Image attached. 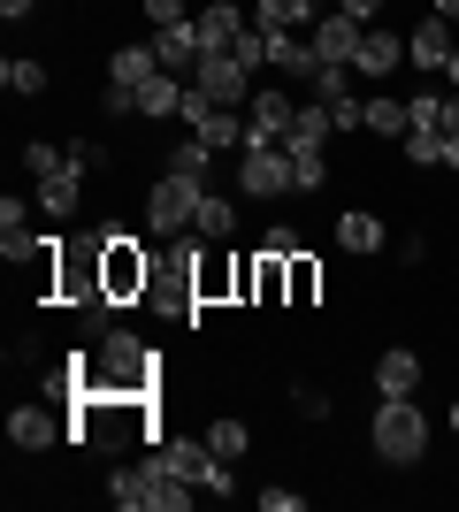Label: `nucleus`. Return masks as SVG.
I'll use <instances>...</instances> for the list:
<instances>
[{"instance_id": "29", "label": "nucleus", "mask_w": 459, "mask_h": 512, "mask_svg": "<svg viewBox=\"0 0 459 512\" xmlns=\"http://www.w3.org/2000/svg\"><path fill=\"white\" fill-rule=\"evenodd\" d=\"M398 146H406V161H414V169H437V161H444V130H406Z\"/></svg>"}, {"instance_id": "11", "label": "nucleus", "mask_w": 459, "mask_h": 512, "mask_svg": "<svg viewBox=\"0 0 459 512\" xmlns=\"http://www.w3.org/2000/svg\"><path fill=\"white\" fill-rule=\"evenodd\" d=\"M452 46H459V31H452L444 16H437V8H429V16H421L414 31H406V69H437V77H444V62H452Z\"/></svg>"}, {"instance_id": "27", "label": "nucleus", "mask_w": 459, "mask_h": 512, "mask_svg": "<svg viewBox=\"0 0 459 512\" xmlns=\"http://www.w3.org/2000/svg\"><path fill=\"white\" fill-rule=\"evenodd\" d=\"M368 130H375V138H406V130H414V123H406V100L368 92Z\"/></svg>"}, {"instance_id": "40", "label": "nucleus", "mask_w": 459, "mask_h": 512, "mask_svg": "<svg viewBox=\"0 0 459 512\" xmlns=\"http://www.w3.org/2000/svg\"><path fill=\"white\" fill-rule=\"evenodd\" d=\"M146 23H153V31H169V23H184V0H146Z\"/></svg>"}, {"instance_id": "42", "label": "nucleus", "mask_w": 459, "mask_h": 512, "mask_svg": "<svg viewBox=\"0 0 459 512\" xmlns=\"http://www.w3.org/2000/svg\"><path fill=\"white\" fill-rule=\"evenodd\" d=\"M337 8H345V16H360V23H375V16H383V0H337Z\"/></svg>"}, {"instance_id": "34", "label": "nucleus", "mask_w": 459, "mask_h": 512, "mask_svg": "<svg viewBox=\"0 0 459 512\" xmlns=\"http://www.w3.org/2000/svg\"><path fill=\"white\" fill-rule=\"evenodd\" d=\"M108 497H115L123 512H138V467H115V474H108Z\"/></svg>"}, {"instance_id": "25", "label": "nucleus", "mask_w": 459, "mask_h": 512, "mask_svg": "<svg viewBox=\"0 0 459 512\" xmlns=\"http://www.w3.org/2000/svg\"><path fill=\"white\" fill-rule=\"evenodd\" d=\"M284 276H291V306H314V299H322V260L306 253V245L284 260Z\"/></svg>"}, {"instance_id": "28", "label": "nucleus", "mask_w": 459, "mask_h": 512, "mask_svg": "<svg viewBox=\"0 0 459 512\" xmlns=\"http://www.w3.org/2000/svg\"><path fill=\"white\" fill-rule=\"evenodd\" d=\"M207 169H215V146H207V138H184V146L169 153V176H192V184H207Z\"/></svg>"}, {"instance_id": "7", "label": "nucleus", "mask_w": 459, "mask_h": 512, "mask_svg": "<svg viewBox=\"0 0 459 512\" xmlns=\"http://www.w3.org/2000/svg\"><path fill=\"white\" fill-rule=\"evenodd\" d=\"M192 85L207 92L215 107H238V100H253V69L222 46V54H199V69H192Z\"/></svg>"}, {"instance_id": "17", "label": "nucleus", "mask_w": 459, "mask_h": 512, "mask_svg": "<svg viewBox=\"0 0 459 512\" xmlns=\"http://www.w3.org/2000/svg\"><path fill=\"white\" fill-rule=\"evenodd\" d=\"M77 192H85V161L69 153L54 176H39V214H69V207H77Z\"/></svg>"}, {"instance_id": "20", "label": "nucleus", "mask_w": 459, "mask_h": 512, "mask_svg": "<svg viewBox=\"0 0 459 512\" xmlns=\"http://www.w3.org/2000/svg\"><path fill=\"white\" fill-rule=\"evenodd\" d=\"M153 69H161V54H153V39L146 46H123V54H115L108 62V85H123V92H138L153 77Z\"/></svg>"}, {"instance_id": "22", "label": "nucleus", "mask_w": 459, "mask_h": 512, "mask_svg": "<svg viewBox=\"0 0 459 512\" xmlns=\"http://www.w3.org/2000/svg\"><path fill=\"white\" fill-rule=\"evenodd\" d=\"M314 16H322V8H314V0H261V31H314Z\"/></svg>"}, {"instance_id": "18", "label": "nucleus", "mask_w": 459, "mask_h": 512, "mask_svg": "<svg viewBox=\"0 0 459 512\" xmlns=\"http://www.w3.org/2000/svg\"><path fill=\"white\" fill-rule=\"evenodd\" d=\"M8 436H16V451H46L54 436H69V428L54 421L46 406H16V413H8Z\"/></svg>"}, {"instance_id": "33", "label": "nucleus", "mask_w": 459, "mask_h": 512, "mask_svg": "<svg viewBox=\"0 0 459 512\" xmlns=\"http://www.w3.org/2000/svg\"><path fill=\"white\" fill-rule=\"evenodd\" d=\"M230 54H238V62L253 69V77H261V62H268V31H261V23H253V31H245V39L230 46Z\"/></svg>"}, {"instance_id": "45", "label": "nucleus", "mask_w": 459, "mask_h": 512, "mask_svg": "<svg viewBox=\"0 0 459 512\" xmlns=\"http://www.w3.org/2000/svg\"><path fill=\"white\" fill-rule=\"evenodd\" d=\"M437 169H452V176H459V138H444V161H437Z\"/></svg>"}, {"instance_id": "12", "label": "nucleus", "mask_w": 459, "mask_h": 512, "mask_svg": "<svg viewBox=\"0 0 459 512\" xmlns=\"http://www.w3.org/2000/svg\"><path fill=\"white\" fill-rule=\"evenodd\" d=\"M192 31H199V54H222V46H238L253 23H245L238 0H207V8L192 16Z\"/></svg>"}, {"instance_id": "8", "label": "nucleus", "mask_w": 459, "mask_h": 512, "mask_svg": "<svg viewBox=\"0 0 459 512\" xmlns=\"http://www.w3.org/2000/svg\"><path fill=\"white\" fill-rule=\"evenodd\" d=\"M291 123H299V100H291V92L261 85L253 100H245V146H276Z\"/></svg>"}, {"instance_id": "31", "label": "nucleus", "mask_w": 459, "mask_h": 512, "mask_svg": "<svg viewBox=\"0 0 459 512\" xmlns=\"http://www.w3.org/2000/svg\"><path fill=\"white\" fill-rule=\"evenodd\" d=\"M0 85L31 100V92H46V62H0Z\"/></svg>"}, {"instance_id": "24", "label": "nucleus", "mask_w": 459, "mask_h": 512, "mask_svg": "<svg viewBox=\"0 0 459 512\" xmlns=\"http://www.w3.org/2000/svg\"><path fill=\"white\" fill-rule=\"evenodd\" d=\"M192 230L215 237V245H222V237H238V199H215V192H207V199H199V214H192Z\"/></svg>"}, {"instance_id": "3", "label": "nucleus", "mask_w": 459, "mask_h": 512, "mask_svg": "<svg viewBox=\"0 0 459 512\" xmlns=\"http://www.w3.org/2000/svg\"><path fill=\"white\" fill-rule=\"evenodd\" d=\"M100 283H108V299H115V306L146 299V283H153V253L138 245L131 230H100Z\"/></svg>"}, {"instance_id": "43", "label": "nucleus", "mask_w": 459, "mask_h": 512, "mask_svg": "<svg viewBox=\"0 0 459 512\" xmlns=\"http://www.w3.org/2000/svg\"><path fill=\"white\" fill-rule=\"evenodd\" d=\"M444 138H459V92H444Z\"/></svg>"}, {"instance_id": "44", "label": "nucleus", "mask_w": 459, "mask_h": 512, "mask_svg": "<svg viewBox=\"0 0 459 512\" xmlns=\"http://www.w3.org/2000/svg\"><path fill=\"white\" fill-rule=\"evenodd\" d=\"M31 8H39V0H0V16H8V23H23Z\"/></svg>"}, {"instance_id": "15", "label": "nucleus", "mask_w": 459, "mask_h": 512, "mask_svg": "<svg viewBox=\"0 0 459 512\" xmlns=\"http://www.w3.org/2000/svg\"><path fill=\"white\" fill-rule=\"evenodd\" d=\"M153 54H161V69L192 77V69H199V31H192V16H184V23H169V31H153Z\"/></svg>"}, {"instance_id": "47", "label": "nucleus", "mask_w": 459, "mask_h": 512, "mask_svg": "<svg viewBox=\"0 0 459 512\" xmlns=\"http://www.w3.org/2000/svg\"><path fill=\"white\" fill-rule=\"evenodd\" d=\"M444 85H452V92H459V46H452V62H444Z\"/></svg>"}, {"instance_id": "46", "label": "nucleus", "mask_w": 459, "mask_h": 512, "mask_svg": "<svg viewBox=\"0 0 459 512\" xmlns=\"http://www.w3.org/2000/svg\"><path fill=\"white\" fill-rule=\"evenodd\" d=\"M437 16H444V23H452V31H459V0H437Z\"/></svg>"}, {"instance_id": "13", "label": "nucleus", "mask_w": 459, "mask_h": 512, "mask_svg": "<svg viewBox=\"0 0 459 512\" xmlns=\"http://www.w3.org/2000/svg\"><path fill=\"white\" fill-rule=\"evenodd\" d=\"M375 390H383V398H414V390H421V352L391 344V352L375 360Z\"/></svg>"}, {"instance_id": "2", "label": "nucleus", "mask_w": 459, "mask_h": 512, "mask_svg": "<svg viewBox=\"0 0 459 512\" xmlns=\"http://www.w3.org/2000/svg\"><path fill=\"white\" fill-rule=\"evenodd\" d=\"M375 459L383 467H421L429 459V413L414 398H383L375 406Z\"/></svg>"}, {"instance_id": "37", "label": "nucleus", "mask_w": 459, "mask_h": 512, "mask_svg": "<svg viewBox=\"0 0 459 512\" xmlns=\"http://www.w3.org/2000/svg\"><path fill=\"white\" fill-rule=\"evenodd\" d=\"M100 115H108V123H123V115H138V92L108 85V92H100Z\"/></svg>"}, {"instance_id": "30", "label": "nucleus", "mask_w": 459, "mask_h": 512, "mask_svg": "<svg viewBox=\"0 0 459 512\" xmlns=\"http://www.w3.org/2000/svg\"><path fill=\"white\" fill-rule=\"evenodd\" d=\"M207 444H215V459H245L253 428H245V421H215V428H207Z\"/></svg>"}, {"instance_id": "9", "label": "nucleus", "mask_w": 459, "mask_h": 512, "mask_svg": "<svg viewBox=\"0 0 459 512\" xmlns=\"http://www.w3.org/2000/svg\"><path fill=\"white\" fill-rule=\"evenodd\" d=\"M391 69H406V31H391V23H368L360 31V54H352V77H391Z\"/></svg>"}, {"instance_id": "32", "label": "nucleus", "mask_w": 459, "mask_h": 512, "mask_svg": "<svg viewBox=\"0 0 459 512\" xmlns=\"http://www.w3.org/2000/svg\"><path fill=\"white\" fill-rule=\"evenodd\" d=\"M62 161H69V146H46V138H39V146H23V169H31V184H39V176H54Z\"/></svg>"}, {"instance_id": "4", "label": "nucleus", "mask_w": 459, "mask_h": 512, "mask_svg": "<svg viewBox=\"0 0 459 512\" xmlns=\"http://www.w3.org/2000/svg\"><path fill=\"white\" fill-rule=\"evenodd\" d=\"M146 299H153V306H169V314L199 306V245H169V253H153Z\"/></svg>"}, {"instance_id": "26", "label": "nucleus", "mask_w": 459, "mask_h": 512, "mask_svg": "<svg viewBox=\"0 0 459 512\" xmlns=\"http://www.w3.org/2000/svg\"><path fill=\"white\" fill-rule=\"evenodd\" d=\"M284 153H291L299 192H322V184H329V153H322V146H299V138H284Z\"/></svg>"}, {"instance_id": "10", "label": "nucleus", "mask_w": 459, "mask_h": 512, "mask_svg": "<svg viewBox=\"0 0 459 512\" xmlns=\"http://www.w3.org/2000/svg\"><path fill=\"white\" fill-rule=\"evenodd\" d=\"M360 31H368L360 16H345V8H322V16H314V31H306V39H314V62H345V69H352V54H360Z\"/></svg>"}, {"instance_id": "14", "label": "nucleus", "mask_w": 459, "mask_h": 512, "mask_svg": "<svg viewBox=\"0 0 459 512\" xmlns=\"http://www.w3.org/2000/svg\"><path fill=\"white\" fill-rule=\"evenodd\" d=\"M238 276H245V260H230V253H199V306L238 299Z\"/></svg>"}, {"instance_id": "39", "label": "nucleus", "mask_w": 459, "mask_h": 512, "mask_svg": "<svg viewBox=\"0 0 459 512\" xmlns=\"http://www.w3.org/2000/svg\"><path fill=\"white\" fill-rule=\"evenodd\" d=\"M199 490H207V497H230V490H238V474H230V459H215V467H207V482H199Z\"/></svg>"}, {"instance_id": "16", "label": "nucleus", "mask_w": 459, "mask_h": 512, "mask_svg": "<svg viewBox=\"0 0 459 512\" xmlns=\"http://www.w3.org/2000/svg\"><path fill=\"white\" fill-rule=\"evenodd\" d=\"M184 85H192V77H176V69H153L146 85H138V115H153V123H161V115H184Z\"/></svg>"}, {"instance_id": "23", "label": "nucleus", "mask_w": 459, "mask_h": 512, "mask_svg": "<svg viewBox=\"0 0 459 512\" xmlns=\"http://www.w3.org/2000/svg\"><path fill=\"white\" fill-rule=\"evenodd\" d=\"M192 138H207L215 153H230V146H245V115L238 107H207V123H199Z\"/></svg>"}, {"instance_id": "48", "label": "nucleus", "mask_w": 459, "mask_h": 512, "mask_svg": "<svg viewBox=\"0 0 459 512\" xmlns=\"http://www.w3.org/2000/svg\"><path fill=\"white\" fill-rule=\"evenodd\" d=\"M452 436H459V398H452Z\"/></svg>"}, {"instance_id": "21", "label": "nucleus", "mask_w": 459, "mask_h": 512, "mask_svg": "<svg viewBox=\"0 0 459 512\" xmlns=\"http://www.w3.org/2000/svg\"><path fill=\"white\" fill-rule=\"evenodd\" d=\"M337 245H345V253H383V222H375L368 207L337 214Z\"/></svg>"}, {"instance_id": "49", "label": "nucleus", "mask_w": 459, "mask_h": 512, "mask_svg": "<svg viewBox=\"0 0 459 512\" xmlns=\"http://www.w3.org/2000/svg\"><path fill=\"white\" fill-rule=\"evenodd\" d=\"M314 8H322V0H314Z\"/></svg>"}, {"instance_id": "1", "label": "nucleus", "mask_w": 459, "mask_h": 512, "mask_svg": "<svg viewBox=\"0 0 459 512\" xmlns=\"http://www.w3.org/2000/svg\"><path fill=\"white\" fill-rule=\"evenodd\" d=\"M153 344H138L131 329H100L92 352H69V375H77V398L85 390H108V398H153Z\"/></svg>"}, {"instance_id": "41", "label": "nucleus", "mask_w": 459, "mask_h": 512, "mask_svg": "<svg viewBox=\"0 0 459 512\" xmlns=\"http://www.w3.org/2000/svg\"><path fill=\"white\" fill-rule=\"evenodd\" d=\"M299 505H306L299 490H261V512H299Z\"/></svg>"}, {"instance_id": "5", "label": "nucleus", "mask_w": 459, "mask_h": 512, "mask_svg": "<svg viewBox=\"0 0 459 512\" xmlns=\"http://www.w3.org/2000/svg\"><path fill=\"white\" fill-rule=\"evenodd\" d=\"M199 199H207V184H192V176H161V184L146 192L153 237H184V230H192V214H199Z\"/></svg>"}, {"instance_id": "36", "label": "nucleus", "mask_w": 459, "mask_h": 512, "mask_svg": "<svg viewBox=\"0 0 459 512\" xmlns=\"http://www.w3.org/2000/svg\"><path fill=\"white\" fill-rule=\"evenodd\" d=\"M291 406L306 413V421H329V390H314V383H299L291 390Z\"/></svg>"}, {"instance_id": "35", "label": "nucleus", "mask_w": 459, "mask_h": 512, "mask_svg": "<svg viewBox=\"0 0 459 512\" xmlns=\"http://www.w3.org/2000/svg\"><path fill=\"white\" fill-rule=\"evenodd\" d=\"M0 237H31V207L23 199H0Z\"/></svg>"}, {"instance_id": "6", "label": "nucleus", "mask_w": 459, "mask_h": 512, "mask_svg": "<svg viewBox=\"0 0 459 512\" xmlns=\"http://www.w3.org/2000/svg\"><path fill=\"white\" fill-rule=\"evenodd\" d=\"M238 153H245V161H238V192L245 199H284V192H299L284 146H238Z\"/></svg>"}, {"instance_id": "19", "label": "nucleus", "mask_w": 459, "mask_h": 512, "mask_svg": "<svg viewBox=\"0 0 459 512\" xmlns=\"http://www.w3.org/2000/svg\"><path fill=\"white\" fill-rule=\"evenodd\" d=\"M161 459H169L184 482H207V467H215V444H207V436H161Z\"/></svg>"}, {"instance_id": "38", "label": "nucleus", "mask_w": 459, "mask_h": 512, "mask_svg": "<svg viewBox=\"0 0 459 512\" xmlns=\"http://www.w3.org/2000/svg\"><path fill=\"white\" fill-rule=\"evenodd\" d=\"M261 253L291 260V253H299V230H291V222H276V230H261Z\"/></svg>"}]
</instances>
